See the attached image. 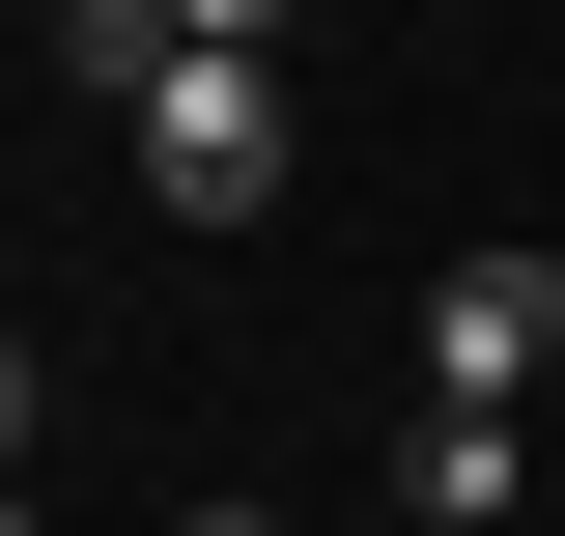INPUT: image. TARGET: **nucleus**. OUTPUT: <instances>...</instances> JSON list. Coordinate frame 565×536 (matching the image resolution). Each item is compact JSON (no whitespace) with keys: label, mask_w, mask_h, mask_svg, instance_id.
I'll use <instances>...</instances> for the list:
<instances>
[{"label":"nucleus","mask_w":565,"mask_h":536,"mask_svg":"<svg viewBox=\"0 0 565 536\" xmlns=\"http://www.w3.org/2000/svg\"><path fill=\"white\" fill-rule=\"evenodd\" d=\"M282 170H311V114H282V57L199 0L170 85H141V199H170V226H282Z\"/></svg>","instance_id":"1"},{"label":"nucleus","mask_w":565,"mask_h":536,"mask_svg":"<svg viewBox=\"0 0 565 536\" xmlns=\"http://www.w3.org/2000/svg\"><path fill=\"white\" fill-rule=\"evenodd\" d=\"M537 367H565V255H452L424 282V396L452 424H537Z\"/></svg>","instance_id":"2"},{"label":"nucleus","mask_w":565,"mask_h":536,"mask_svg":"<svg viewBox=\"0 0 565 536\" xmlns=\"http://www.w3.org/2000/svg\"><path fill=\"white\" fill-rule=\"evenodd\" d=\"M396 508H424V536H509V424L424 396V424H396Z\"/></svg>","instance_id":"3"},{"label":"nucleus","mask_w":565,"mask_h":536,"mask_svg":"<svg viewBox=\"0 0 565 536\" xmlns=\"http://www.w3.org/2000/svg\"><path fill=\"white\" fill-rule=\"evenodd\" d=\"M170 536H282V508H170Z\"/></svg>","instance_id":"4"}]
</instances>
